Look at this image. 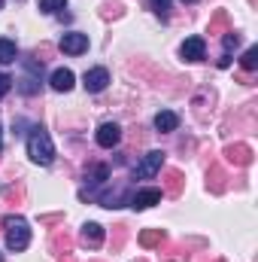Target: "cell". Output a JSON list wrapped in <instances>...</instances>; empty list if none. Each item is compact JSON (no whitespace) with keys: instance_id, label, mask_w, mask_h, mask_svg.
I'll return each instance as SVG.
<instances>
[{"instance_id":"10","label":"cell","mask_w":258,"mask_h":262,"mask_svg":"<svg viewBox=\"0 0 258 262\" xmlns=\"http://www.w3.org/2000/svg\"><path fill=\"white\" fill-rule=\"evenodd\" d=\"M179 52H183L186 61H200V58L207 55V43H203V37H189Z\"/></svg>"},{"instance_id":"23","label":"cell","mask_w":258,"mask_h":262,"mask_svg":"<svg viewBox=\"0 0 258 262\" xmlns=\"http://www.w3.org/2000/svg\"><path fill=\"white\" fill-rule=\"evenodd\" d=\"M64 6V0H40V9L43 12H55V9H61Z\"/></svg>"},{"instance_id":"8","label":"cell","mask_w":258,"mask_h":262,"mask_svg":"<svg viewBox=\"0 0 258 262\" xmlns=\"http://www.w3.org/2000/svg\"><path fill=\"white\" fill-rule=\"evenodd\" d=\"M158 201H161V189H140V192H134L128 198V204L134 210H146V207H152Z\"/></svg>"},{"instance_id":"16","label":"cell","mask_w":258,"mask_h":262,"mask_svg":"<svg viewBox=\"0 0 258 262\" xmlns=\"http://www.w3.org/2000/svg\"><path fill=\"white\" fill-rule=\"evenodd\" d=\"M228 25H231L228 12H225V9H219V12L210 18V34H225V31H228Z\"/></svg>"},{"instance_id":"28","label":"cell","mask_w":258,"mask_h":262,"mask_svg":"<svg viewBox=\"0 0 258 262\" xmlns=\"http://www.w3.org/2000/svg\"><path fill=\"white\" fill-rule=\"evenodd\" d=\"M0 9H3V0H0Z\"/></svg>"},{"instance_id":"4","label":"cell","mask_w":258,"mask_h":262,"mask_svg":"<svg viewBox=\"0 0 258 262\" xmlns=\"http://www.w3.org/2000/svg\"><path fill=\"white\" fill-rule=\"evenodd\" d=\"M82 85H85V92H104V89L110 85V73H107V67H91V70H85Z\"/></svg>"},{"instance_id":"11","label":"cell","mask_w":258,"mask_h":262,"mask_svg":"<svg viewBox=\"0 0 258 262\" xmlns=\"http://www.w3.org/2000/svg\"><path fill=\"white\" fill-rule=\"evenodd\" d=\"M225 180H228V174L219 168V165H210V171H207V186H210V192H225Z\"/></svg>"},{"instance_id":"6","label":"cell","mask_w":258,"mask_h":262,"mask_svg":"<svg viewBox=\"0 0 258 262\" xmlns=\"http://www.w3.org/2000/svg\"><path fill=\"white\" fill-rule=\"evenodd\" d=\"M79 241H82L88 250H97V247L104 244V226H100V223H85V226H82Z\"/></svg>"},{"instance_id":"1","label":"cell","mask_w":258,"mask_h":262,"mask_svg":"<svg viewBox=\"0 0 258 262\" xmlns=\"http://www.w3.org/2000/svg\"><path fill=\"white\" fill-rule=\"evenodd\" d=\"M3 226H6V247L15 250V253L28 250V244H31V226H28V220L24 216H6Z\"/></svg>"},{"instance_id":"12","label":"cell","mask_w":258,"mask_h":262,"mask_svg":"<svg viewBox=\"0 0 258 262\" xmlns=\"http://www.w3.org/2000/svg\"><path fill=\"white\" fill-rule=\"evenodd\" d=\"M183 186H186V177H183L179 171H173V168L164 171V192H167V195L176 198L179 192H183Z\"/></svg>"},{"instance_id":"15","label":"cell","mask_w":258,"mask_h":262,"mask_svg":"<svg viewBox=\"0 0 258 262\" xmlns=\"http://www.w3.org/2000/svg\"><path fill=\"white\" fill-rule=\"evenodd\" d=\"M140 244L143 247H161L164 244V229H143L140 232Z\"/></svg>"},{"instance_id":"13","label":"cell","mask_w":258,"mask_h":262,"mask_svg":"<svg viewBox=\"0 0 258 262\" xmlns=\"http://www.w3.org/2000/svg\"><path fill=\"white\" fill-rule=\"evenodd\" d=\"M73 79H76V76H73V70L58 67V70L52 73V89H55V92H70V89H73Z\"/></svg>"},{"instance_id":"7","label":"cell","mask_w":258,"mask_h":262,"mask_svg":"<svg viewBox=\"0 0 258 262\" xmlns=\"http://www.w3.org/2000/svg\"><path fill=\"white\" fill-rule=\"evenodd\" d=\"M85 49H88V37H85V34L70 31V34L61 37V52H67V55H82Z\"/></svg>"},{"instance_id":"9","label":"cell","mask_w":258,"mask_h":262,"mask_svg":"<svg viewBox=\"0 0 258 262\" xmlns=\"http://www.w3.org/2000/svg\"><path fill=\"white\" fill-rule=\"evenodd\" d=\"M119 140H122V128H119L116 122H104V125L97 128V143H100L104 149H113Z\"/></svg>"},{"instance_id":"19","label":"cell","mask_w":258,"mask_h":262,"mask_svg":"<svg viewBox=\"0 0 258 262\" xmlns=\"http://www.w3.org/2000/svg\"><path fill=\"white\" fill-rule=\"evenodd\" d=\"M240 64H243V70H255V67H258V49H255V46H249V49L243 52Z\"/></svg>"},{"instance_id":"24","label":"cell","mask_w":258,"mask_h":262,"mask_svg":"<svg viewBox=\"0 0 258 262\" xmlns=\"http://www.w3.org/2000/svg\"><path fill=\"white\" fill-rule=\"evenodd\" d=\"M9 85H12V79H9L6 73H0V98H3L6 92H9Z\"/></svg>"},{"instance_id":"2","label":"cell","mask_w":258,"mask_h":262,"mask_svg":"<svg viewBox=\"0 0 258 262\" xmlns=\"http://www.w3.org/2000/svg\"><path fill=\"white\" fill-rule=\"evenodd\" d=\"M28 156H31L37 165H49V162L55 159V146H52V137H49L46 131L40 128V125H37V128L28 134Z\"/></svg>"},{"instance_id":"21","label":"cell","mask_w":258,"mask_h":262,"mask_svg":"<svg viewBox=\"0 0 258 262\" xmlns=\"http://www.w3.org/2000/svg\"><path fill=\"white\" fill-rule=\"evenodd\" d=\"M237 46H240V37H237L234 31H225V55H231Z\"/></svg>"},{"instance_id":"14","label":"cell","mask_w":258,"mask_h":262,"mask_svg":"<svg viewBox=\"0 0 258 262\" xmlns=\"http://www.w3.org/2000/svg\"><path fill=\"white\" fill-rule=\"evenodd\" d=\"M176 125H179V116L173 110H161L155 116V128L158 131H176Z\"/></svg>"},{"instance_id":"20","label":"cell","mask_w":258,"mask_h":262,"mask_svg":"<svg viewBox=\"0 0 258 262\" xmlns=\"http://www.w3.org/2000/svg\"><path fill=\"white\" fill-rule=\"evenodd\" d=\"M107 177H110V168L107 165H94L91 174H88V183H104Z\"/></svg>"},{"instance_id":"22","label":"cell","mask_w":258,"mask_h":262,"mask_svg":"<svg viewBox=\"0 0 258 262\" xmlns=\"http://www.w3.org/2000/svg\"><path fill=\"white\" fill-rule=\"evenodd\" d=\"M152 3V9L161 15V18H167V12H170V0H149Z\"/></svg>"},{"instance_id":"32","label":"cell","mask_w":258,"mask_h":262,"mask_svg":"<svg viewBox=\"0 0 258 262\" xmlns=\"http://www.w3.org/2000/svg\"><path fill=\"white\" fill-rule=\"evenodd\" d=\"M0 131H3V128H0Z\"/></svg>"},{"instance_id":"27","label":"cell","mask_w":258,"mask_h":262,"mask_svg":"<svg viewBox=\"0 0 258 262\" xmlns=\"http://www.w3.org/2000/svg\"><path fill=\"white\" fill-rule=\"evenodd\" d=\"M183 3H197V0H183Z\"/></svg>"},{"instance_id":"31","label":"cell","mask_w":258,"mask_h":262,"mask_svg":"<svg viewBox=\"0 0 258 262\" xmlns=\"http://www.w3.org/2000/svg\"><path fill=\"white\" fill-rule=\"evenodd\" d=\"M0 262H3V256H0Z\"/></svg>"},{"instance_id":"3","label":"cell","mask_w":258,"mask_h":262,"mask_svg":"<svg viewBox=\"0 0 258 262\" xmlns=\"http://www.w3.org/2000/svg\"><path fill=\"white\" fill-rule=\"evenodd\" d=\"M161 165H164V152H161V149H152V152L137 165V180H152V177L161 171Z\"/></svg>"},{"instance_id":"18","label":"cell","mask_w":258,"mask_h":262,"mask_svg":"<svg viewBox=\"0 0 258 262\" xmlns=\"http://www.w3.org/2000/svg\"><path fill=\"white\" fill-rule=\"evenodd\" d=\"M15 61V43L12 40H0V64H12Z\"/></svg>"},{"instance_id":"26","label":"cell","mask_w":258,"mask_h":262,"mask_svg":"<svg viewBox=\"0 0 258 262\" xmlns=\"http://www.w3.org/2000/svg\"><path fill=\"white\" fill-rule=\"evenodd\" d=\"M61 262H76V259H73V253H64V256H61Z\"/></svg>"},{"instance_id":"25","label":"cell","mask_w":258,"mask_h":262,"mask_svg":"<svg viewBox=\"0 0 258 262\" xmlns=\"http://www.w3.org/2000/svg\"><path fill=\"white\" fill-rule=\"evenodd\" d=\"M122 241H125V226H116V241H113V247H122Z\"/></svg>"},{"instance_id":"30","label":"cell","mask_w":258,"mask_h":262,"mask_svg":"<svg viewBox=\"0 0 258 262\" xmlns=\"http://www.w3.org/2000/svg\"><path fill=\"white\" fill-rule=\"evenodd\" d=\"M137 262H146V259H137Z\"/></svg>"},{"instance_id":"17","label":"cell","mask_w":258,"mask_h":262,"mask_svg":"<svg viewBox=\"0 0 258 262\" xmlns=\"http://www.w3.org/2000/svg\"><path fill=\"white\" fill-rule=\"evenodd\" d=\"M52 250L61 253V256H64V253H73V238H70L67 232H58V235L52 238Z\"/></svg>"},{"instance_id":"29","label":"cell","mask_w":258,"mask_h":262,"mask_svg":"<svg viewBox=\"0 0 258 262\" xmlns=\"http://www.w3.org/2000/svg\"><path fill=\"white\" fill-rule=\"evenodd\" d=\"M216 262H225V259H216Z\"/></svg>"},{"instance_id":"5","label":"cell","mask_w":258,"mask_h":262,"mask_svg":"<svg viewBox=\"0 0 258 262\" xmlns=\"http://www.w3.org/2000/svg\"><path fill=\"white\" fill-rule=\"evenodd\" d=\"M252 146L249 143H231L228 149H225V159L228 162H234V165H240V168H246V165H252Z\"/></svg>"}]
</instances>
